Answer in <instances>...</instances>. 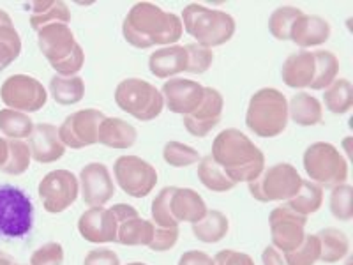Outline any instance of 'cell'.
<instances>
[{
  "label": "cell",
  "mask_w": 353,
  "mask_h": 265,
  "mask_svg": "<svg viewBox=\"0 0 353 265\" xmlns=\"http://www.w3.org/2000/svg\"><path fill=\"white\" fill-rule=\"evenodd\" d=\"M182 20L152 2H138L129 9L122 23L124 39L138 50L172 46L182 37Z\"/></svg>",
  "instance_id": "1"
},
{
  "label": "cell",
  "mask_w": 353,
  "mask_h": 265,
  "mask_svg": "<svg viewBox=\"0 0 353 265\" xmlns=\"http://www.w3.org/2000/svg\"><path fill=\"white\" fill-rule=\"evenodd\" d=\"M210 157L235 184L254 181L265 168V156L254 141L235 128L221 131L212 144Z\"/></svg>",
  "instance_id": "2"
},
{
  "label": "cell",
  "mask_w": 353,
  "mask_h": 265,
  "mask_svg": "<svg viewBox=\"0 0 353 265\" xmlns=\"http://www.w3.org/2000/svg\"><path fill=\"white\" fill-rule=\"evenodd\" d=\"M182 27L196 44L205 48H216L228 43L237 30L235 18L226 11L205 8L201 4H189L182 11Z\"/></svg>",
  "instance_id": "3"
},
{
  "label": "cell",
  "mask_w": 353,
  "mask_h": 265,
  "mask_svg": "<svg viewBox=\"0 0 353 265\" xmlns=\"http://www.w3.org/2000/svg\"><path fill=\"white\" fill-rule=\"evenodd\" d=\"M37 46L61 77H77L85 64V52L69 25L53 23L37 32Z\"/></svg>",
  "instance_id": "4"
},
{
  "label": "cell",
  "mask_w": 353,
  "mask_h": 265,
  "mask_svg": "<svg viewBox=\"0 0 353 265\" xmlns=\"http://www.w3.org/2000/svg\"><path fill=\"white\" fill-rule=\"evenodd\" d=\"M288 101L277 88L263 87L249 99L245 126L256 137H279L288 126Z\"/></svg>",
  "instance_id": "5"
},
{
  "label": "cell",
  "mask_w": 353,
  "mask_h": 265,
  "mask_svg": "<svg viewBox=\"0 0 353 265\" xmlns=\"http://www.w3.org/2000/svg\"><path fill=\"white\" fill-rule=\"evenodd\" d=\"M115 103L137 121L150 122L161 115L165 99L159 88L141 78H125L115 88Z\"/></svg>",
  "instance_id": "6"
},
{
  "label": "cell",
  "mask_w": 353,
  "mask_h": 265,
  "mask_svg": "<svg viewBox=\"0 0 353 265\" xmlns=\"http://www.w3.org/2000/svg\"><path fill=\"white\" fill-rule=\"evenodd\" d=\"M304 170L321 188H336L348 179V161L339 149L327 141L311 144L304 153Z\"/></svg>",
  "instance_id": "7"
},
{
  "label": "cell",
  "mask_w": 353,
  "mask_h": 265,
  "mask_svg": "<svg viewBox=\"0 0 353 265\" xmlns=\"http://www.w3.org/2000/svg\"><path fill=\"white\" fill-rule=\"evenodd\" d=\"M34 223V205L23 189L0 184V237H25Z\"/></svg>",
  "instance_id": "8"
},
{
  "label": "cell",
  "mask_w": 353,
  "mask_h": 265,
  "mask_svg": "<svg viewBox=\"0 0 353 265\" xmlns=\"http://www.w3.org/2000/svg\"><path fill=\"white\" fill-rule=\"evenodd\" d=\"M302 177L290 163H276L249 182V193L261 204L290 200L301 188Z\"/></svg>",
  "instance_id": "9"
},
{
  "label": "cell",
  "mask_w": 353,
  "mask_h": 265,
  "mask_svg": "<svg viewBox=\"0 0 353 265\" xmlns=\"http://www.w3.org/2000/svg\"><path fill=\"white\" fill-rule=\"evenodd\" d=\"M0 97L9 110H17L27 115L39 112L48 101V94L43 84L28 75L9 77L0 87Z\"/></svg>",
  "instance_id": "10"
},
{
  "label": "cell",
  "mask_w": 353,
  "mask_h": 265,
  "mask_svg": "<svg viewBox=\"0 0 353 265\" xmlns=\"http://www.w3.org/2000/svg\"><path fill=\"white\" fill-rule=\"evenodd\" d=\"M117 184L132 198H145L157 184V172L149 161L138 156H121L113 165Z\"/></svg>",
  "instance_id": "11"
},
{
  "label": "cell",
  "mask_w": 353,
  "mask_h": 265,
  "mask_svg": "<svg viewBox=\"0 0 353 265\" xmlns=\"http://www.w3.org/2000/svg\"><path fill=\"white\" fill-rule=\"evenodd\" d=\"M37 191L44 210L50 214H59L77 202L80 195V181L69 170H53L43 177Z\"/></svg>",
  "instance_id": "12"
},
{
  "label": "cell",
  "mask_w": 353,
  "mask_h": 265,
  "mask_svg": "<svg viewBox=\"0 0 353 265\" xmlns=\"http://www.w3.org/2000/svg\"><path fill=\"white\" fill-rule=\"evenodd\" d=\"M106 115L96 108H85L71 113L59 128L62 144L71 149H85L99 144V128Z\"/></svg>",
  "instance_id": "13"
},
{
  "label": "cell",
  "mask_w": 353,
  "mask_h": 265,
  "mask_svg": "<svg viewBox=\"0 0 353 265\" xmlns=\"http://www.w3.org/2000/svg\"><path fill=\"white\" fill-rule=\"evenodd\" d=\"M270 225V237H272V246L279 249L281 253L292 251L299 248L305 237V225L307 217L290 209L288 205H279L270 213L269 216Z\"/></svg>",
  "instance_id": "14"
},
{
  "label": "cell",
  "mask_w": 353,
  "mask_h": 265,
  "mask_svg": "<svg viewBox=\"0 0 353 265\" xmlns=\"http://www.w3.org/2000/svg\"><path fill=\"white\" fill-rule=\"evenodd\" d=\"M112 210L119 221L117 242L122 246H149L154 237V223L140 217L138 210L128 204L113 205Z\"/></svg>",
  "instance_id": "15"
},
{
  "label": "cell",
  "mask_w": 353,
  "mask_h": 265,
  "mask_svg": "<svg viewBox=\"0 0 353 265\" xmlns=\"http://www.w3.org/2000/svg\"><path fill=\"white\" fill-rule=\"evenodd\" d=\"M81 198L88 207H105L115 195V184L108 166L103 163H88L80 172Z\"/></svg>",
  "instance_id": "16"
},
{
  "label": "cell",
  "mask_w": 353,
  "mask_h": 265,
  "mask_svg": "<svg viewBox=\"0 0 353 265\" xmlns=\"http://www.w3.org/2000/svg\"><path fill=\"white\" fill-rule=\"evenodd\" d=\"M223 108H225V99L219 90L214 87H205L200 106L193 113L184 115V128L188 129L189 135L196 138L207 137L221 122Z\"/></svg>",
  "instance_id": "17"
},
{
  "label": "cell",
  "mask_w": 353,
  "mask_h": 265,
  "mask_svg": "<svg viewBox=\"0 0 353 265\" xmlns=\"http://www.w3.org/2000/svg\"><path fill=\"white\" fill-rule=\"evenodd\" d=\"M203 92V85L194 80H188V78H170L161 90L170 112L179 113V115L193 113L200 106Z\"/></svg>",
  "instance_id": "18"
},
{
  "label": "cell",
  "mask_w": 353,
  "mask_h": 265,
  "mask_svg": "<svg viewBox=\"0 0 353 265\" xmlns=\"http://www.w3.org/2000/svg\"><path fill=\"white\" fill-rule=\"evenodd\" d=\"M119 221L115 213L105 207H90L78 219V232L81 237L94 244L117 242Z\"/></svg>",
  "instance_id": "19"
},
{
  "label": "cell",
  "mask_w": 353,
  "mask_h": 265,
  "mask_svg": "<svg viewBox=\"0 0 353 265\" xmlns=\"http://www.w3.org/2000/svg\"><path fill=\"white\" fill-rule=\"evenodd\" d=\"M28 147H30L32 159L43 165L55 163L65 153V145L59 137V129L48 122L34 126V131L28 137Z\"/></svg>",
  "instance_id": "20"
},
{
  "label": "cell",
  "mask_w": 353,
  "mask_h": 265,
  "mask_svg": "<svg viewBox=\"0 0 353 265\" xmlns=\"http://www.w3.org/2000/svg\"><path fill=\"white\" fill-rule=\"evenodd\" d=\"M188 52H185V46H181V44L163 46L149 57L150 72L159 80H170L175 75H181L184 71L188 72Z\"/></svg>",
  "instance_id": "21"
},
{
  "label": "cell",
  "mask_w": 353,
  "mask_h": 265,
  "mask_svg": "<svg viewBox=\"0 0 353 265\" xmlns=\"http://www.w3.org/2000/svg\"><path fill=\"white\" fill-rule=\"evenodd\" d=\"M330 32L332 30H330L329 21L323 20L321 17H316V14H305V12H302V17L293 25L290 41H293L302 50H307L327 43Z\"/></svg>",
  "instance_id": "22"
},
{
  "label": "cell",
  "mask_w": 353,
  "mask_h": 265,
  "mask_svg": "<svg viewBox=\"0 0 353 265\" xmlns=\"http://www.w3.org/2000/svg\"><path fill=\"white\" fill-rule=\"evenodd\" d=\"M314 69H316L314 52L301 50L297 53H292L283 62L281 78L290 88H305L313 84Z\"/></svg>",
  "instance_id": "23"
},
{
  "label": "cell",
  "mask_w": 353,
  "mask_h": 265,
  "mask_svg": "<svg viewBox=\"0 0 353 265\" xmlns=\"http://www.w3.org/2000/svg\"><path fill=\"white\" fill-rule=\"evenodd\" d=\"M170 207L176 223H196L207 214V204L203 198L191 188H175L173 186Z\"/></svg>",
  "instance_id": "24"
},
{
  "label": "cell",
  "mask_w": 353,
  "mask_h": 265,
  "mask_svg": "<svg viewBox=\"0 0 353 265\" xmlns=\"http://www.w3.org/2000/svg\"><path fill=\"white\" fill-rule=\"evenodd\" d=\"M138 131L134 126L119 117H106L99 128V144L110 149L128 150L137 144Z\"/></svg>",
  "instance_id": "25"
},
{
  "label": "cell",
  "mask_w": 353,
  "mask_h": 265,
  "mask_svg": "<svg viewBox=\"0 0 353 265\" xmlns=\"http://www.w3.org/2000/svg\"><path fill=\"white\" fill-rule=\"evenodd\" d=\"M27 9H30V27L39 32L41 28L53 23L69 25L71 12L65 2L61 0H43V2H28Z\"/></svg>",
  "instance_id": "26"
},
{
  "label": "cell",
  "mask_w": 353,
  "mask_h": 265,
  "mask_svg": "<svg viewBox=\"0 0 353 265\" xmlns=\"http://www.w3.org/2000/svg\"><path fill=\"white\" fill-rule=\"evenodd\" d=\"M288 117L299 126H316L323 119L321 103L309 92H297L288 103Z\"/></svg>",
  "instance_id": "27"
},
{
  "label": "cell",
  "mask_w": 353,
  "mask_h": 265,
  "mask_svg": "<svg viewBox=\"0 0 353 265\" xmlns=\"http://www.w3.org/2000/svg\"><path fill=\"white\" fill-rule=\"evenodd\" d=\"M21 53V39L11 17L0 9V72L17 61Z\"/></svg>",
  "instance_id": "28"
},
{
  "label": "cell",
  "mask_w": 353,
  "mask_h": 265,
  "mask_svg": "<svg viewBox=\"0 0 353 265\" xmlns=\"http://www.w3.org/2000/svg\"><path fill=\"white\" fill-rule=\"evenodd\" d=\"M320 241V260L323 264H336L350 253V239L339 228H323L316 233Z\"/></svg>",
  "instance_id": "29"
},
{
  "label": "cell",
  "mask_w": 353,
  "mask_h": 265,
  "mask_svg": "<svg viewBox=\"0 0 353 265\" xmlns=\"http://www.w3.org/2000/svg\"><path fill=\"white\" fill-rule=\"evenodd\" d=\"M230 230V221L219 210H207L203 217L193 223V233L198 241L205 244H216L226 237Z\"/></svg>",
  "instance_id": "30"
},
{
  "label": "cell",
  "mask_w": 353,
  "mask_h": 265,
  "mask_svg": "<svg viewBox=\"0 0 353 265\" xmlns=\"http://www.w3.org/2000/svg\"><path fill=\"white\" fill-rule=\"evenodd\" d=\"M50 94L62 106L77 105L85 96V81L81 77H55L50 80Z\"/></svg>",
  "instance_id": "31"
},
{
  "label": "cell",
  "mask_w": 353,
  "mask_h": 265,
  "mask_svg": "<svg viewBox=\"0 0 353 265\" xmlns=\"http://www.w3.org/2000/svg\"><path fill=\"white\" fill-rule=\"evenodd\" d=\"M323 204V188L313 181H304L302 179L301 188L290 200H286V205L295 213L302 214L307 217L309 214H314L321 209Z\"/></svg>",
  "instance_id": "32"
},
{
  "label": "cell",
  "mask_w": 353,
  "mask_h": 265,
  "mask_svg": "<svg viewBox=\"0 0 353 265\" xmlns=\"http://www.w3.org/2000/svg\"><path fill=\"white\" fill-rule=\"evenodd\" d=\"M198 179H200L205 188L214 191V193H226V191H232L237 186L210 157V154L201 157L200 163H198Z\"/></svg>",
  "instance_id": "33"
},
{
  "label": "cell",
  "mask_w": 353,
  "mask_h": 265,
  "mask_svg": "<svg viewBox=\"0 0 353 265\" xmlns=\"http://www.w3.org/2000/svg\"><path fill=\"white\" fill-rule=\"evenodd\" d=\"M325 108L334 115H345L353 106V87L352 81L346 78L334 80L323 94Z\"/></svg>",
  "instance_id": "34"
},
{
  "label": "cell",
  "mask_w": 353,
  "mask_h": 265,
  "mask_svg": "<svg viewBox=\"0 0 353 265\" xmlns=\"http://www.w3.org/2000/svg\"><path fill=\"white\" fill-rule=\"evenodd\" d=\"M314 61H316V69H314L313 84L309 88L313 90H325L334 80H337V72H339V61L332 52L327 50H318L314 52Z\"/></svg>",
  "instance_id": "35"
},
{
  "label": "cell",
  "mask_w": 353,
  "mask_h": 265,
  "mask_svg": "<svg viewBox=\"0 0 353 265\" xmlns=\"http://www.w3.org/2000/svg\"><path fill=\"white\" fill-rule=\"evenodd\" d=\"M0 131L11 140H21L28 138L34 131V122L27 113L17 112V110H0Z\"/></svg>",
  "instance_id": "36"
},
{
  "label": "cell",
  "mask_w": 353,
  "mask_h": 265,
  "mask_svg": "<svg viewBox=\"0 0 353 265\" xmlns=\"http://www.w3.org/2000/svg\"><path fill=\"white\" fill-rule=\"evenodd\" d=\"M302 9L292 8V6H283V8L274 9L269 18V30L276 39L290 41V34L295 25V21L302 17Z\"/></svg>",
  "instance_id": "37"
},
{
  "label": "cell",
  "mask_w": 353,
  "mask_h": 265,
  "mask_svg": "<svg viewBox=\"0 0 353 265\" xmlns=\"http://www.w3.org/2000/svg\"><path fill=\"white\" fill-rule=\"evenodd\" d=\"M163 159L173 168H185L194 163H200V154L191 145L181 144V141H168L163 147Z\"/></svg>",
  "instance_id": "38"
},
{
  "label": "cell",
  "mask_w": 353,
  "mask_h": 265,
  "mask_svg": "<svg viewBox=\"0 0 353 265\" xmlns=\"http://www.w3.org/2000/svg\"><path fill=\"white\" fill-rule=\"evenodd\" d=\"M286 264L288 265H314L320 260V241H318L316 233L311 235V233H305L304 241L301 242V246L292 251H286L283 253Z\"/></svg>",
  "instance_id": "39"
},
{
  "label": "cell",
  "mask_w": 353,
  "mask_h": 265,
  "mask_svg": "<svg viewBox=\"0 0 353 265\" xmlns=\"http://www.w3.org/2000/svg\"><path fill=\"white\" fill-rule=\"evenodd\" d=\"M353 188L350 184H339L336 188H332V193H330L329 207L332 216L337 221H343V223H348L353 219Z\"/></svg>",
  "instance_id": "40"
},
{
  "label": "cell",
  "mask_w": 353,
  "mask_h": 265,
  "mask_svg": "<svg viewBox=\"0 0 353 265\" xmlns=\"http://www.w3.org/2000/svg\"><path fill=\"white\" fill-rule=\"evenodd\" d=\"M30 147L23 140H9V156L2 172L8 175H21L30 166Z\"/></svg>",
  "instance_id": "41"
},
{
  "label": "cell",
  "mask_w": 353,
  "mask_h": 265,
  "mask_svg": "<svg viewBox=\"0 0 353 265\" xmlns=\"http://www.w3.org/2000/svg\"><path fill=\"white\" fill-rule=\"evenodd\" d=\"M172 191L173 186L163 188L152 202V209H150L152 223L156 226H161V228H173V226H179V223H176V219L172 214V207H170Z\"/></svg>",
  "instance_id": "42"
},
{
  "label": "cell",
  "mask_w": 353,
  "mask_h": 265,
  "mask_svg": "<svg viewBox=\"0 0 353 265\" xmlns=\"http://www.w3.org/2000/svg\"><path fill=\"white\" fill-rule=\"evenodd\" d=\"M185 52L189 57V66L188 72H193V75H203L205 71H209V68L214 62V53L212 50L200 46L196 43L185 44Z\"/></svg>",
  "instance_id": "43"
},
{
  "label": "cell",
  "mask_w": 353,
  "mask_h": 265,
  "mask_svg": "<svg viewBox=\"0 0 353 265\" xmlns=\"http://www.w3.org/2000/svg\"><path fill=\"white\" fill-rule=\"evenodd\" d=\"M64 264V248L61 242H46L39 246L30 257V265H62Z\"/></svg>",
  "instance_id": "44"
},
{
  "label": "cell",
  "mask_w": 353,
  "mask_h": 265,
  "mask_svg": "<svg viewBox=\"0 0 353 265\" xmlns=\"http://www.w3.org/2000/svg\"><path fill=\"white\" fill-rule=\"evenodd\" d=\"M179 233H181L179 232V226H173V228H161V226H156L149 248L152 251H168L179 241Z\"/></svg>",
  "instance_id": "45"
},
{
  "label": "cell",
  "mask_w": 353,
  "mask_h": 265,
  "mask_svg": "<svg viewBox=\"0 0 353 265\" xmlns=\"http://www.w3.org/2000/svg\"><path fill=\"white\" fill-rule=\"evenodd\" d=\"M83 265H121V258L108 248H96L88 251Z\"/></svg>",
  "instance_id": "46"
},
{
  "label": "cell",
  "mask_w": 353,
  "mask_h": 265,
  "mask_svg": "<svg viewBox=\"0 0 353 265\" xmlns=\"http://www.w3.org/2000/svg\"><path fill=\"white\" fill-rule=\"evenodd\" d=\"M214 265H254V260L242 251L223 249L214 257Z\"/></svg>",
  "instance_id": "47"
},
{
  "label": "cell",
  "mask_w": 353,
  "mask_h": 265,
  "mask_svg": "<svg viewBox=\"0 0 353 265\" xmlns=\"http://www.w3.org/2000/svg\"><path fill=\"white\" fill-rule=\"evenodd\" d=\"M179 265H214V258L198 249H189L179 258Z\"/></svg>",
  "instance_id": "48"
},
{
  "label": "cell",
  "mask_w": 353,
  "mask_h": 265,
  "mask_svg": "<svg viewBox=\"0 0 353 265\" xmlns=\"http://www.w3.org/2000/svg\"><path fill=\"white\" fill-rule=\"evenodd\" d=\"M261 262H263V265H288L281 251L274 248L272 244L267 246V248L263 249V253H261Z\"/></svg>",
  "instance_id": "49"
},
{
  "label": "cell",
  "mask_w": 353,
  "mask_h": 265,
  "mask_svg": "<svg viewBox=\"0 0 353 265\" xmlns=\"http://www.w3.org/2000/svg\"><path fill=\"white\" fill-rule=\"evenodd\" d=\"M9 156V140L6 138H0V170L4 168L6 161H8Z\"/></svg>",
  "instance_id": "50"
},
{
  "label": "cell",
  "mask_w": 353,
  "mask_h": 265,
  "mask_svg": "<svg viewBox=\"0 0 353 265\" xmlns=\"http://www.w3.org/2000/svg\"><path fill=\"white\" fill-rule=\"evenodd\" d=\"M0 265H14V258L9 257L4 251H0Z\"/></svg>",
  "instance_id": "51"
},
{
  "label": "cell",
  "mask_w": 353,
  "mask_h": 265,
  "mask_svg": "<svg viewBox=\"0 0 353 265\" xmlns=\"http://www.w3.org/2000/svg\"><path fill=\"white\" fill-rule=\"evenodd\" d=\"M128 265H147V264H141V262H131V264Z\"/></svg>",
  "instance_id": "52"
},
{
  "label": "cell",
  "mask_w": 353,
  "mask_h": 265,
  "mask_svg": "<svg viewBox=\"0 0 353 265\" xmlns=\"http://www.w3.org/2000/svg\"><path fill=\"white\" fill-rule=\"evenodd\" d=\"M14 265H25V264H14Z\"/></svg>",
  "instance_id": "53"
}]
</instances>
